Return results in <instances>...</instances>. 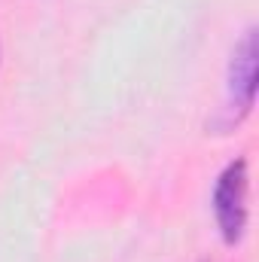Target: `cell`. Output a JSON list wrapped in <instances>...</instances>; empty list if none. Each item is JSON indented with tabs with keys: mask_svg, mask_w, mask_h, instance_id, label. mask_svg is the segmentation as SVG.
Here are the masks:
<instances>
[{
	"mask_svg": "<svg viewBox=\"0 0 259 262\" xmlns=\"http://www.w3.org/2000/svg\"><path fill=\"white\" fill-rule=\"evenodd\" d=\"M232 89L244 92V104L253 98V34L244 37L241 49L235 52V67H232Z\"/></svg>",
	"mask_w": 259,
	"mask_h": 262,
	"instance_id": "2",
	"label": "cell"
},
{
	"mask_svg": "<svg viewBox=\"0 0 259 262\" xmlns=\"http://www.w3.org/2000/svg\"><path fill=\"white\" fill-rule=\"evenodd\" d=\"M213 210H217L223 238L235 244L247 223V165L244 162H235L223 171L217 192H213Z\"/></svg>",
	"mask_w": 259,
	"mask_h": 262,
	"instance_id": "1",
	"label": "cell"
}]
</instances>
